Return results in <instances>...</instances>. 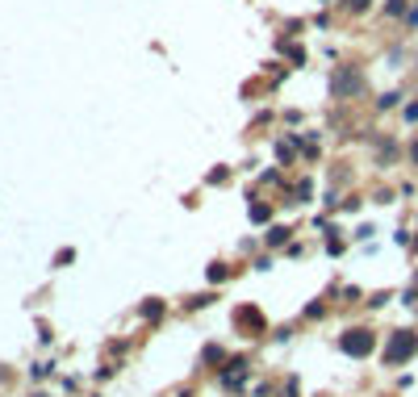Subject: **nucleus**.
<instances>
[{"instance_id": "39448f33", "label": "nucleus", "mask_w": 418, "mask_h": 397, "mask_svg": "<svg viewBox=\"0 0 418 397\" xmlns=\"http://www.w3.org/2000/svg\"><path fill=\"white\" fill-rule=\"evenodd\" d=\"M348 8H368V0H343Z\"/></svg>"}, {"instance_id": "20e7f679", "label": "nucleus", "mask_w": 418, "mask_h": 397, "mask_svg": "<svg viewBox=\"0 0 418 397\" xmlns=\"http://www.w3.org/2000/svg\"><path fill=\"white\" fill-rule=\"evenodd\" d=\"M251 218H255V222H268V205H251Z\"/></svg>"}, {"instance_id": "f257e3e1", "label": "nucleus", "mask_w": 418, "mask_h": 397, "mask_svg": "<svg viewBox=\"0 0 418 397\" xmlns=\"http://www.w3.org/2000/svg\"><path fill=\"white\" fill-rule=\"evenodd\" d=\"M415 352H418V335H410V331H398V335L389 339V347H385V360H389V364H406Z\"/></svg>"}, {"instance_id": "423d86ee", "label": "nucleus", "mask_w": 418, "mask_h": 397, "mask_svg": "<svg viewBox=\"0 0 418 397\" xmlns=\"http://www.w3.org/2000/svg\"><path fill=\"white\" fill-rule=\"evenodd\" d=\"M410 155H415V167H418V142H415V151H410Z\"/></svg>"}, {"instance_id": "f03ea898", "label": "nucleus", "mask_w": 418, "mask_h": 397, "mask_svg": "<svg viewBox=\"0 0 418 397\" xmlns=\"http://www.w3.org/2000/svg\"><path fill=\"white\" fill-rule=\"evenodd\" d=\"M343 352L348 356H368L373 352V335L368 331H348L343 335Z\"/></svg>"}, {"instance_id": "7ed1b4c3", "label": "nucleus", "mask_w": 418, "mask_h": 397, "mask_svg": "<svg viewBox=\"0 0 418 397\" xmlns=\"http://www.w3.org/2000/svg\"><path fill=\"white\" fill-rule=\"evenodd\" d=\"M360 84H364V80H360V71H348V67H343V71H335V92H339V96L360 92Z\"/></svg>"}]
</instances>
